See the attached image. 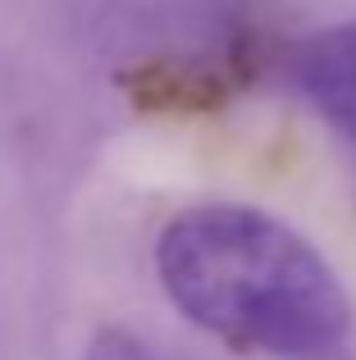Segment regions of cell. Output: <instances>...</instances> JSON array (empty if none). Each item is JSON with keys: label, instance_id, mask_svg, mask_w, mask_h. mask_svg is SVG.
Listing matches in <instances>:
<instances>
[{"label": "cell", "instance_id": "7a4b0ae2", "mask_svg": "<svg viewBox=\"0 0 356 360\" xmlns=\"http://www.w3.org/2000/svg\"><path fill=\"white\" fill-rule=\"evenodd\" d=\"M288 73H293V87L306 96V105L329 123L333 137L356 160V23H338L329 32L306 37L293 51Z\"/></svg>", "mask_w": 356, "mask_h": 360}, {"label": "cell", "instance_id": "3957f363", "mask_svg": "<svg viewBox=\"0 0 356 360\" xmlns=\"http://www.w3.org/2000/svg\"><path fill=\"white\" fill-rule=\"evenodd\" d=\"M87 360H160V352H151L142 338L124 333V328H106V333L91 338Z\"/></svg>", "mask_w": 356, "mask_h": 360}, {"label": "cell", "instance_id": "6da1fadb", "mask_svg": "<svg viewBox=\"0 0 356 360\" xmlns=\"http://www.w3.org/2000/svg\"><path fill=\"white\" fill-rule=\"evenodd\" d=\"M155 269L196 328L242 352L343 360L352 342L343 278L302 233L256 205H187L155 242Z\"/></svg>", "mask_w": 356, "mask_h": 360}]
</instances>
